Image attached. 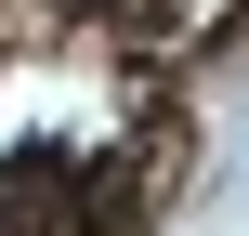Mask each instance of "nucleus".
Returning a JSON list of instances; mask_svg holds the SVG:
<instances>
[{"instance_id": "nucleus-1", "label": "nucleus", "mask_w": 249, "mask_h": 236, "mask_svg": "<svg viewBox=\"0 0 249 236\" xmlns=\"http://www.w3.org/2000/svg\"><path fill=\"white\" fill-rule=\"evenodd\" d=\"M0 236H131V184H92L66 145L0 158Z\"/></svg>"}, {"instance_id": "nucleus-2", "label": "nucleus", "mask_w": 249, "mask_h": 236, "mask_svg": "<svg viewBox=\"0 0 249 236\" xmlns=\"http://www.w3.org/2000/svg\"><path fill=\"white\" fill-rule=\"evenodd\" d=\"M79 13H105V26H131V39H158V26L184 13V0H79Z\"/></svg>"}]
</instances>
